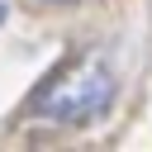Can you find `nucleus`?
<instances>
[{"label": "nucleus", "mask_w": 152, "mask_h": 152, "mask_svg": "<svg viewBox=\"0 0 152 152\" xmlns=\"http://www.w3.org/2000/svg\"><path fill=\"white\" fill-rule=\"evenodd\" d=\"M114 90H119L114 62L104 52H86L33 95V114L52 124H90L114 104Z\"/></svg>", "instance_id": "obj_1"}, {"label": "nucleus", "mask_w": 152, "mask_h": 152, "mask_svg": "<svg viewBox=\"0 0 152 152\" xmlns=\"http://www.w3.org/2000/svg\"><path fill=\"white\" fill-rule=\"evenodd\" d=\"M0 24H5V5H0Z\"/></svg>", "instance_id": "obj_2"}]
</instances>
